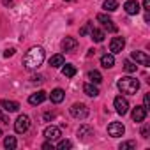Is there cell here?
<instances>
[{"label":"cell","mask_w":150,"mask_h":150,"mask_svg":"<svg viewBox=\"0 0 150 150\" xmlns=\"http://www.w3.org/2000/svg\"><path fill=\"white\" fill-rule=\"evenodd\" d=\"M42 62H44V48L42 46L30 48L23 57V67L27 71H35L37 67L42 65Z\"/></svg>","instance_id":"cell-1"},{"label":"cell","mask_w":150,"mask_h":150,"mask_svg":"<svg viewBox=\"0 0 150 150\" xmlns=\"http://www.w3.org/2000/svg\"><path fill=\"white\" fill-rule=\"evenodd\" d=\"M117 87L122 94H127V96H134L139 88V81L132 76H124L117 81Z\"/></svg>","instance_id":"cell-2"},{"label":"cell","mask_w":150,"mask_h":150,"mask_svg":"<svg viewBox=\"0 0 150 150\" xmlns=\"http://www.w3.org/2000/svg\"><path fill=\"white\" fill-rule=\"evenodd\" d=\"M71 115H72L74 118L83 120V118L88 117V108H87L83 103H74V104L71 106Z\"/></svg>","instance_id":"cell-3"},{"label":"cell","mask_w":150,"mask_h":150,"mask_svg":"<svg viewBox=\"0 0 150 150\" xmlns=\"http://www.w3.org/2000/svg\"><path fill=\"white\" fill-rule=\"evenodd\" d=\"M28 129H30V118L27 115H20L16 118V122H14V131L18 134H25Z\"/></svg>","instance_id":"cell-4"},{"label":"cell","mask_w":150,"mask_h":150,"mask_svg":"<svg viewBox=\"0 0 150 150\" xmlns=\"http://www.w3.org/2000/svg\"><path fill=\"white\" fill-rule=\"evenodd\" d=\"M124 132H125V127L122 122H111L108 125V134L111 138H120V136H124Z\"/></svg>","instance_id":"cell-5"},{"label":"cell","mask_w":150,"mask_h":150,"mask_svg":"<svg viewBox=\"0 0 150 150\" xmlns=\"http://www.w3.org/2000/svg\"><path fill=\"white\" fill-rule=\"evenodd\" d=\"M113 104H115V110H117V113H118V115H125V113L129 111V103H127V99H125V97H122V96L115 97Z\"/></svg>","instance_id":"cell-6"},{"label":"cell","mask_w":150,"mask_h":150,"mask_svg":"<svg viewBox=\"0 0 150 150\" xmlns=\"http://www.w3.org/2000/svg\"><path fill=\"white\" fill-rule=\"evenodd\" d=\"M97 21L108 30V32H117L118 28H117V25L113 23V20L110 18V16H106V14H97Z\"/></svg>","instance_id":"cell-7"},{"label":"cell","mask_w":150,"mask_h":150,"mask_svg":"<svg viewBox=\"0 0 150 150\" xmlns=\"http://www.w3.org/2000/svg\"><path fill=\"white\" fill-rule=\"evenodd\" d=\"M124 48H125V39H124V37H113V39H111V42H110V51H111L113 55L120 53Z\"/></svg>","instance_id":"cell-8"},{"label":"cell","mask_w":150,"mask_h":150,"mask_svg":"<svg viewBox=\"0 0 150 150\" xmlns=\"http://www.w3.org/2000/svg\"><path fill=\"white\" fill-rule=\"evenodd\" d=\"M60 136H62V131H60V127H57V125H50V127L44 129V138L50 139V141L60 139Z\"/></svg>","instance_id":"cell-9"},{"label":"cell","mask_w":150,"mask_h":150,"mask_svg":"<svg viewBox=\"0 0 150 150\" xmlns=\"http://www.w3.org/2000/svg\"><path fill=\"white\" fill-rule=\"evenodd\" d=\"M131 58H132L136 64H141V65H148V64H150V57H148L145 51H132V53H131Z\"/></svg>","instance_id":"cell-10"},{"label":"cell","mask_w":150,"mask_h":150,"mask_svg":"<svg viewBox=\"0 0 150 150\" xmlns=\"http://www.w3.org/2000/svg\"><path fill=\"white\" fill-rule=\"evenodd\" d=\"M0 108H2V110H6L7 113H14V111H18V110H20V103H16V101H7V99H2V101H0Z\"/></svg>","instance_id":"cell-11"},{"label":"cell","mask_w":150,"mask_h":150,"mask_svg":"<svg viewBox=\"0 0 150 150\" xmlns=\"http://www.w3.org/2000/svg\"><path fill=\"white\" fill-rule=\"evenodd\" d=\"M76 48H78V41L74 39V37H65V39L62 41V50H64V51H67V53L74 51Z\"/></svg>","instance_id":"cell-12"},{"label":"cell","mask_w":150,"mask_h":150,"mask_svg":"<svg viewBox=\"0 0 150 150\" xmlns=\"http://www.w3.org/2000/svg\"><path fill=\"white\" fill-rule=\"evenodd\" d=\"M46 92L44 90H39V92H35V94H32L30 97H28V103L32 104V106H37V104H41V103H44L46 101Z\"/></svg>","instance_id":"cell-13"},{"label":"cell","mask_w":150,"mask_h":150,"mask_svg":"<svg viewBox=\"0 0 150 150\" xmlns=\"http://www.w3.org/2000/svg\"><path fill=\"white\" fill-rule=\"evenodd\" d=\"M124 9H125V13L129 16H134V14L139 13V4L136 2V0H127V2L124 4Z\"/></svg>","instance_id":"cell-14"},{"label":"cell","mask_w":150,"mask_h":150,"mask_svg":"<svg viewBox=\"0 0 150 150\" xmlns=\"http://www.w3.org/2000/svg\"><path fill=\"white\" fill-rule=\"evenodd\" d=\"M131 117H132V120H134V122H143V120L146 118V110H145L143 106H136V108L132 110Z\"/></svg>","instance_id":"cell-15"},{"label":"cell","mask_w":150,"mask_h":150,"mask_svg":"<svg viewBox=\"0 0 150 150\" xmlns=\"http://www.w3.org/2000/svg\"><path fill=\"white\" fill-rule=\"evenodd\" d=\"M50 99H51V103H55V104H60V103L65 99V92H64L62 88H55V90H51V94H50Z\"/></svg>","instance_id":"cell-16"},{"label":"cell","mask_w":150,"mask_h":150,"mask_svg":"<svg viewBox=\"0 0 150 150\" xmlns=\"http://www.w3.org/2000/svg\"><path fill=\"white\" fill-rule=\"evenodd\" d=\"M101 65H103L104 69H111V67L115 65V57H113V53L103 55V57H101Z\"/></svg>","instance_id":"cell-17"},{"label":"cell","mask_w":150,"mask_h":150,"mask_svg":"<svg viewBox=\"0 0 150 150\" xmlns=\"http://www.w3.org/2000/svg\"><path fill=\"white\" fill-rule=\"evenodd\" d=\"M83 92H85L88 97H97V96H99V88H97V85H94V83H85V85H83Z\"/></svg>","instance_id":"cell-18"},{"label":"cell","mask_w":150,"mask_h":150,"mask_svg":"<svg viewBox=\"0 0 150 150\" xmlns=\"http://www.w3.org/2000/svg\"><path fill=\"white\" fill-rule=\"evenodd\" d=\"M87 78H88L90 83H94V85H99V83L103 81V76H101V72H99V71H88Z\"/></svg>","instance_id":"cell-19"},{"label":"cell","mask_w":150,"mask_h":150,"mask_svg":"<svg viewBox=\"0 0 150 150\" xmlns=\"http://www.w3.org/2000/svg\"><path fill=\"white\" fill-rule=\"evenodd\" d=\"M103 9H104L106 13H113V11L118 9V2H117V0H104Z\"/></svg>","instance_id":"cell-20"},{"label":"cell","mask_w":150,"mask_h":150,"mask_svg":"<svg viewBox=\"0 0 150 150\" xmlns=\"http://www.w3.org/2000/svg\"><path fill=\"white\" fill-rule=\"evenodd\" d=\"M62 74H64L65 78H72L74 74H76V67L71 65V64H64V67H62Z\"/></svg>","instance_id":"cell-21"},{"label":"cell","mask_w":150,"mask_h":150,"mask_svg":"<svg viewBox=\"0 0 150 150\" xmlns=\"http://www.w3.org/2000/svg\"><path fill=\"white\" fill-rule=\"evenodd\" d=\"M64 64H65L64 55H53V57L50 58V65H51V67H62Z\"/></svg>","instance_id":"cell-22"},{"label":"cell","mask_w":150,"mask_h":150,"mask_svg":"<svg viewBox=\"0 0 150 150\" xmlns=\"http://www.w3.org/2000/svg\"><path fill=\"white\" fill-rule=\"evenodd\" d=\"M90 37L94 39V42H103V41H104V32L99 30V28H92Z\"/></svg>","instance_id":"cell-23"},{"label":"cell","mask_w":150,"mask_h":150,"mask_svg":"<svg viewBox=\"0 0 150 150\" xmlns=\"http://www.w3.org/2000/svg\"><path fill=\"white\" fill-rule=\"evenodd\" d=\"M4 146H6V148H9V150H14V148L18 146L16 138H14V136H6V139H4Z\"/></svg>","instance_id":"cell-24"},{"label":"cell","mask_w":150,"mask_h":150,"mask_svg":"<svg viewBox=\"0 0 150 150\" xmlns=\"http://www.w3.org/2000/svg\"><path fill=\"white\" fill-rule=\"evenodd\" d=\"M78 136H81V138H88V136H94V131L90 129V127H87V125H83V127H80L78 129Z\"/></svg>","instance_id":"cell-25"},{"label":"cell","mask_w":150,"mask_h":150,"mask_svg":"<svg viewBox=\"0 0 150 150\" xmlns=\"http://www.w3.org/2000/svg\"><path fill=\"white\" fill-rule=\"evenodd\" d=\"M92 28H94V25L88 21V23H85L81 28H80V35H88L90 32H92Z\"/></svg>","instance_id":"cell-26"},{"label":"cell","mask_w":150,"mask_h":150,"mask_svg":"<svg viewBox=\"0 0 150 150\" xmlns=\"http://www.w3.org/2000/svg\"><path fill=\"white\" fill-rule=\"evenodd\" d=\"M124 69H125V72H136V64H132L131 60H125L124 62Z\"/></svg>","instance_id":"cell-27"},{"label":"cell","mask_w":150,"mask_h":150,"mask_svg":"<svg viewBox=\"0 0 150 150\" xmlns=\"http://www.w3.org/2000/svg\"><path fill=\"white\" fill-rule=\"evenodd\" d=\"M57 148H58V150H65V148H72V143H71L69 139H62V141H58V145H57Z\"/></svg>","instance_id":"cell-28"},{"label":"cell","mask_w":150,"mask_h":150,"mask_svg":"<svg viewBox=\"0 0 150 150\" xmlns=\"http://www.w3.org/2000/svg\"><path fill=\"white\" fill-rule=\"evenodd\" d=\"M129 148H136V141H124V143H120V150H129Z\"/></svg>","instance_id":"cell-29"},{"label":"cell","mask_w":150,"mask_h":150,"mask_svg":"<svg viewBox=\"0 0 150 150\" xmlns=\"http://www.w3.org/2000/svg\"><path fill=\"white\" fill-rule=\"evenodd\" d=\"M143 108L148 111L150 110V96L148 94H145V97H143Z\"/></svg>","instance_id":"cell-30"},{"label":"cell","mask_w":150,"mask_h":150,"mask_svg":"<svg viewBox=\"0 0 150 150\" xmlns=\"http://www.w3.org/2000/svg\"><path fill=\"white\" fill-rule=\"evenodd\" d=\"M42 148H44V150H53V148H55V145H53V141H50V139H48V141L42 145Z\"/></svg>","instance_id":"cell-31"},{"label":"cell","mask_w":150,"mask_h":150,"mask_svg":"<svg viewBox=\"0 0 150 150\" xmlns=\"http://www.w3.org/2000/svg\"><path fill=\"white\" fill-rule=\"evenodd\" d=\"M148 132H150V127H148V125H145V127L141 129V136L146 139V138H148Z\"/></svg>","instance_id":"cell-32"},{"label":"cell","mask_w":150,"mask_h":150,"mask_svg":"<svg viewBox=\"0 0 150 150\" xmlns=\"http://www.w3.org/2000/svg\"><path fill=\"white\" fill-rule=\"evenodd\" d=\"M42 118H44L46 122H50V120H53V118H55V113H50V111H48V113H44V117H42Z\"/></svg>","instance_id":"cell-33"},{"label":"cell","mask_w":150,"mask_h":150,"mask_svg":"<svg viewBox=\"0 0 150 150\" xmlns=\"http://www.w3.org/2000/svg\"><path fill=\"white\" fill-rule=\"evenodd\" d=\"M0 122H2V124H9V117H6L2 111H0Z\"/></svg>","instance_id":"cell-34"},{"label":"cell","mask_w":150,"mask_h":150,"mask_svg":"<svg viewBox=\"0 0 150 150\" xmlns=\"http://www.w3.org/2000/svg\"><path fill=\"white\" fill-rule=\"evenodd\" d=\"M13 55H14V48H9L4 51V57H13Z\"/></svg>","instance_id":"cell-35"},{"label":"cell","mask_w":150,"mask_h":150,"mask_svg":"<svg viewBox=\"0 0 150 150\" xmlns=\"http://www.w3.org/2000/svg\"><path fill=\"white\" fill-rule=\"evenodd\" d=\"M143 9L145 11H150V0H143Z\"/></svg>","instance_id":"cell-36"},{"label":"cell","mask_w":150,"mask_h":150,"mask_svg":"<svg viewBox=\"0 0 150 150\" xmlns=\"http://www.w3.org/2000/svg\"><path fill=\"white\" fill-rule=\"evenodd\" d=\"M42 80H44L42 76H34V78H32V83H41Z\"/></svg>","instance_id":"cell-37"},{"label":"cell","mask_w":150,"mask_h":150,"mask_svg":"<svg viewBox=\"0 0 150 150\" xmlns=\"http://www.w3.org/2000/svg\"><path fill=\"white\" fill-rule=\"evenodd\" d=\"M64 2H72V0H64Z\"/></svg>","instance_id":"cell-38"},{"label":"cell","mask_w":150,"mask_h":150,"mask_svg":"<svg viewBox=\"0 0 150 150\" xmlns=\"http://www.w3.org/2000/svg\"><path fill=\"white\" fill-rule=\"evenodd\" d=\"M0 136H2V131H0Z\"/></svg>","instance_id":"cell-39"}]
</instances>
